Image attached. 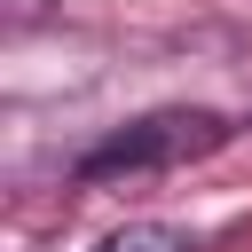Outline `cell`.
<instances>
[{"label":"cell","mask_w":252,"mask_h":252,"mask_svg":"<svg viewBox=\"0 0 252 252\" xmlns=\"http://www.w3.org/2000/svg\"><path fill=\"white\" fill-rule=\"evenodd\" d=\"M236 126L205 102H173V110H142L134 126H118L110 142H94L79 158V181H126V173H173L189 158H213Z\"/></svg>","instance_id":"6da1fadb"},{"label":"cell","mask_w":252,"mask_h":252,"mask_svg":"<svg viewBox=\"0 0 252 252\" xmlns=\"http://www.w3.org/2000/svg\"><path fill=\"white\" fill-rule=\"evenodd\" d=\"M94 252H197V236L173 228V220H126V228H110Z\"/></svg>","instance_id":"7a4b0ae2"}]
</instances>
